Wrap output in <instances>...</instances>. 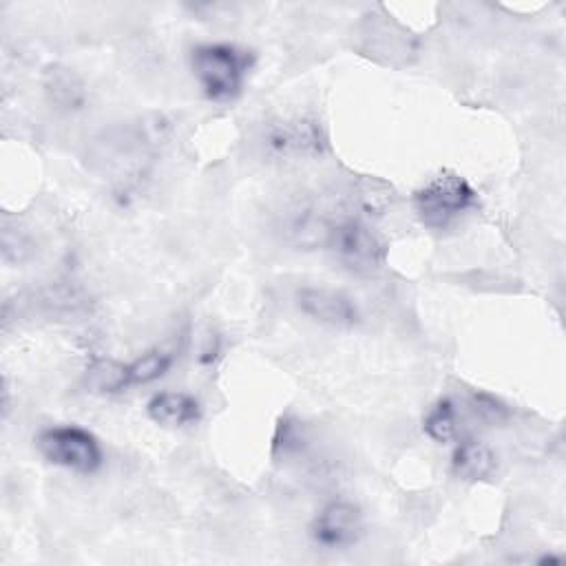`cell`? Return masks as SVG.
I'll return each instance as SVG.
<instances>
[{"mask_svg": "<svg viewBox=\"0 0 566 566\" xmlns=\"http://www.w3.org/2000/svg\"><path fill=\"white\" fill-rule=\"evenodd\" d=\"M250 65L252 56L235 45H197L191 52L193 73L204 95L213 102L235 100L244 89Z\"/></svg>", "mask_w": 566, "mask_h": 566, "instance_id": "cell-1", "label": "cell"}, {"mask_svg": "<svg viewBox=\"0 0 566 566\" xmlns=\"http://www.w3.org/2000/svg\"><path fill=\"white\" fill-rule=\"evenodd\" d=\"M478 206L476 189L459 173L443 171L414 193L418 219L434 230L450 228L456 219Z\"/></svg>", "mask_w": 566, "mask_h": 566, "instance_id": "cell-2", "label": "cell"}, {"mask_svg": "<svg viewBox=\"0 0 566 566\" xmlns=\"http://www.w3.org/2000/svg\"><path fill=\"white\" fill-rule=\"evenodd\" d=\"M352 272L370 274L385 261V241L356 217H332L324 244Z\"/></svg>", "mask_w": 566, "mask_h": 566, "instance_id": "cell-3", "label": "cell"}, {"mask_svg": "<svg viewBox=\"0 0 566 566\" xmlns=\"http://www.w3.org/2000/svg\"><path fill=\"white\" fill-rule=\"evenodd\" d=\"M36 445L52 465L78 474H95L104 463V454L98 439L91 432L76 428V424L49 428L41 432Z\"/></svg>", "mask_w": 566, "mask_h": 566, "instance_id": "cell-4", "label": "cell"}, {"mask_svg": "<svg viewBox=\"0 0 566 566\" xmlns=\"http://www.w3.org/2000/svg\"><path fill=\"white\" fill-rule=\"evenodd\" d=\"M363 533V513L352 502H330L313 522V537L326 548L352 546Z\"/></svg>", "mask_w": 566, "mask_h": 566, "instance_id": "cell-5", "label": "cell"}, {"mask_svg": "<svg viewBox=\"0 0 566 566\" xmlns=\"http://www.w3.org/2000/svg\"><path fill=\"white\" fill-rule=\"evenodd\" d=\"M297 306L306 317L324 326L352 328L361 321L359 306L341 291L313 288V286L302 288L297 293Z\"/></svg>", "mask_w": 566, "mask_h": 566, "instance_id": "cell-6", "label": "cell"}, {"mask_svg": "<svg viewBox=\"0 0 566 566\" xmlns=\"http://www.w3.org/2000/svg\"><path fill=\"white\" fill-rule=\"evenodd\" d=\"M268 145L279 156H306L321 149V133L310 122H286L270 131Z\"/></svg>", "mask_w": 566, "mask_h": 566, "instance_id": "cell-7", "label": "cell"}, {"mask_svg": "<svg viewBox=\"0 0 566 566\" xmlns=\"http://www.w3.org/2000/svg\"><path fill=\"white\" fill-rule=\"evenodd\" d=\"M149 416L165 428H186L202 416L200 403L184 392H162L156 394L147 405Z\"/></svg>", "mask_w": 566, "mask_h": 566, "instance_id": "cell-8", "label": "cell"}, {"mask_svg": "<svg viewBox=\"0 0 566 566\" xmlns=\"http://www.w3.org/2000/svg\"><path fill=\"white\" fill-rule=\"evenodd\" d=\"M45 91L52 100V104H56L58 109L65 111H76L84 106L87 100V87L82 82V78L63 65H49L45 69Z\"/></svg>", "mask_w": 566, "mask_h": 566, "instance_id": "cell-9", "label": "cell"}, {"mask_svg": "<svg viewBox=\"0 0 566 566\" xmlns=\"http://www.w3.org/2000/svg\"><path fill=\"white\" fill-rule=\"evenodd\" d=\"M496 469L494 452L478 441H465L456 448L452 459V472L465 483H478L491 476Z\"/></svg>", "mask_w": 566, "mask_h": 566, "instance_id": "cell-10", "label": "cell"}, {"mask_svg": "<svg viewBox=\"0 0 566 566\" xmlns=\"http://www.w3.org/2000/svg\"><path fill=\"white\" fill-rule=\"evenodd\" d=\"M87 385L91 392L98 394H115L126 387L128 383V365L117 361H98L87 372Z\"/></svg>", "mask_w": 566, "mask_h": 566, "instance_id": "cell-11", "label": "cell"}, {"mask_svg": "<svg viewBox=\"0 0 566 566\" xmlns=\"http://www.w3.org/2000/svg\"><path fill=\"white\" fill-rule=\"evenodd\" d=\"M422 430L434 443H441V445L452 443L454 437H456V409H454V403L450 398L439 400L432 407V411L428 414V418H424Z\"/></svg>", "mask_w": 566, "mask_h": 566, "instance_id": "cell-12", "label": "cell"}, {"mask_svg": "<svg viewBox=\"0 0 566 566\" xmlns=\"http://www.w3.org/2000/svg\"><path fill=\"white\" fill-rule=\"evenodd\" d=\"M173 365V356L162 350H151L142 354L133 363H128V383L131 385H147L162 378Z\"/></svg>", "mask_w": 566, "mask_h": 566, "instance_id": "cell-13", "label": "cell"}, {"mask_svg": "<svg viewBox=\"0 0 566 566\" xmlns=\"http://www.w3.org/2000/svg\"><path fill=\"white\" fill-rule=\"evenodd\" d=\"M302 445H304V432L299 428V422L281 420L274 437V454L291 456L295 452H302Z\"/></svg>", "mask_w": 566, "mask_h": 566, "instance_id": "cell-14", "label": "cell"}, {"mask_svg": "<svg viewBox=\"0 0 566 566\" xmlns=\"http://www.w3.org/2000/svg\"><path fill=\"white\" fill-rule=\"evenodd\" d=\"M474 411H476L480 418L489 420V422H498V420H502V418L507 416V409H505L494 396H487V394H476V398H474Z\"/></svg>", "mask_w": 566, "mask_h": 566, "instance_id": "cell-15", "label": "cell"}, {"mask_svg": "<svg viewBox=\"0 0 566 566\" xmlns=\"http://www.w3.org/2000/svg\"><path fill=\"white\" fill-rule=\"evenodd\" d=\"M557 562H559V557H555V555H544L540 559V564H557Z\"/></svg>", "mask_w": 566, "mask_h": 566, "instance_id": "cell-16", "label": "cell"}]
</instances>
